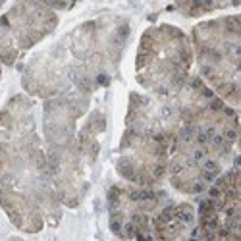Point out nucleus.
Returning <instances> with one entry per match:
<instances>
[{
	"label": "nucleus",
	"instance_id": "f257e3e1",
	"mask_svg": "<svg viewBox=\"0 0 241 241\" xmlns=\"http://www.w3.org/2000/svg\"><path fill=\"white\" fill-rule=\"evenodd\" d=\"M205 170L218 174L220 172V166H218V162H216V160H205Z\"/></svg>",
	"mask_w": 241,
	"mask_h": 241
},
{
	"label": "nucleus",
	"instance_id": "f03ea898",
	"mask_svg": "<svg viewBox=\"0 0 241 241\" xmlns=\"http://www.w3.org/2000/svg\"><path fill=\"white\" fill-rule=\"evenodd\" d=\"M220 195H222V191H220L218 185H212L210 189H208V199H212V201H214V199H218Z\"/></svg>",
	"mask_w": 241,
	"mask_h": 241
},
{
	"label": "nucleus",
	"instance_id": "7ed1b4c3",
	"mask_svg": "<svg viewBox=\"0 0 241 241\" xmlns=\"http://www.w3.org/2000/svg\"><path fill=\"white\" fill-rule=\"evenodd\" d=\"M195 141H197L199 145L203 147V145H206V143H208V135H206V133H205V131L201 129V131L197 133V137H195Z\"/></svg>",
	"mask_w": 241,
	"mask_h": 241
},
{
	"label": "nucleus",
	"instance_id": "20e7f679",
	"mask_svg": "<svg viewBox=\"0 0 241 241\" xmlns=\"http://www.w3.org/2000/svg\"><path fill=\"white\" fill-rule=\"evenodd\" d=\"M214 178H216V174H214V172H208V170H205V172H203V181L212 183V181H214Z\"/></svg>",
	"mask_w": 241,
	"mask_h": 241
},
{
	"label": "nucleus",
	"instance_id": "39448f33",
	"mask_svg": "<svg viewBox=\"0 0 241 241\" xmlns=\"http://www.w3.org/2000/svg\"><path fill=\"white\" fill-rule=\"evenodd\" d=\"M203 158H205V150H203V149H197V150L193 153V160L197 162V160H203Z\"/></svg>",
	"mask_w": 241,
	"mask_h": 241
},
{
	"label": "nucleus",
	"instance_id": "423d86ee",
	"mask_svg": "<svg viewBox=\"0 0 241 241\" xmlns=\"http://www.w3.org/2000/svg\"><path fill=\"white\" fill-rule=\"evenodd\" d=\"M224 137H228L230 141H235V137H237V133H235V129H228L226 133H222Z\"/></svg>",
	"mask_w": 241,
	"mask_h": 241
},
{
	"label": "nucleus",
	"instance_id": "0eeeda50",
	"mask_svg": "<svg viewBox=\"0 0 241 241\" xmlns=\"http://www.w3.org/2000/svg\"><path fill=\"white\" fill-rule=\"evenodd\" d=\"M203 189H205V185H203V183H197V185H193V193H201Z\"/></svg>",
	"mask_w": 241,
	"mask_h": 241
},
{
	"label": "nucleus",
	"instance_id": "6e6552de",
	"mask_svg": "<svg viewBox=\"0 0 241 241\" xmlns=\"http://www.w3.org/2000/svg\"><path fill=\"white\" fill-rule=\"evenodd\" d=\"M162 116L164 118H168V116H172V110L168 108V106H164V108H162Z\"/></svg>",
	"mask_w": 241,
	"mask_h": 241
}]
</instances>
